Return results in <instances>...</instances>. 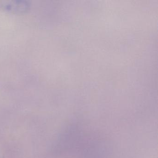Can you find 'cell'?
Returning <instances> with one entry per match:
<instances>
[{
    "instance_id": "obj_1",
    "label": "cell",
    "mask_w": 158,
    "mask_h": 158,
    "mask_svg": "<svg viewBox=\"0 0 158 158\" xmlns=\"http://www.w3.org/2000/svg\"><path fill=\"white\" fill-rule=\"evenodd\" d=\"M0 7L9 11L23 12L27 10L29 4L26 1H0Z\"/></svg>"
}]
</instances>
